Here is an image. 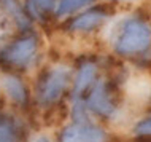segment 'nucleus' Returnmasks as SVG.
Returning a JSON list of instances; mask_svg holds the SVG:
<instances>
[{"instance_id":"12","label":"nucleus","mask_w":151,"mask_h":142,"mask_svg":"<svg viewBox=\"0 0 151 142\" xmlns=\"http://www.w3.org/2000/svg\"><path fill=\"white\" fill-rule=\"evenodd\" d=\"M91 2H92V0H60L56 14H58V16L70 14L75 10H78V8L88 5V3H91Z\"/></svg>"},{"instance_id":"3","label":"nucleus","mask_w":151,"mask_h":142,"mask_svg":"<svg viewBox=\"0 0 151 142\" xmlns=\"http://www.w3.org/2000/svg\"><path fill=\"white\" fill-rule=\"evenodd\" d=\"M37 51V40L34 37H26L8 46L2 54V61L14 67H26L32 61Z\"/></svg>"},{"instance_id":"13","label":"nucleus","mask_w":151,"mask_h":142,"mask_svg":"<svg viewBox=\"0 0 151 142\" xmlns=\"http://www.w3.org/2000/svg\"><path fill=\"white\" fill-rule=\"evenodd\" d=\"M135 133L138 136H146V137H151V115L148 118L142 120L140 123L135 126Z\"/></svg>"},{"instance_id":"10","label":"nucleus","mask_w":151,"mask_h":142,"mask_svg":"<svg viewBox=\"0 0 151 142\" xmlns=\"http://www.w3.org/2000/svg\"><path fill=\"white\" fill-rule=\"evenodd\" d=\"M19 131L13 118L0 113V142H18Z\"/></svg>"},{"instance_id":"4","label":"nucleus","mask_w":151,"mask_h":142,"mask_svg":"<svg viewBox=\"0 0 151 142\" xmlns=\"http://www.w3.org/2000/svg\"><path fill=\"white\" fill-rule=\"evenodd\" d=\"M60 142H107L104 131L88 123H75L67 126Z\"/></svg>"},{"instance_id":"5","label":"nucleus","mask_w":151,"mask_h":142,"mask_svg":"<svg viewBox=\"0 0 151 142\" xmlns=\"http://www.w3.org/2000/svg\"><path fill=\"white\" fill-rule=\"evenodd\" d=\"M88 107L104 117H110L115 112V105L111 102V97H110L107 85L104 82L96 83V86H94L91 96L88 99Z\"/></svg>"},{"instance_id":"2","label":"nucleus","mask_w":151,"mask_h":142,"mask_svg":"<svg viewBox=\"0 0 151 142\" xmlns=\"http://www.w3.org/2000/svg\"><path fill=\"white\" fill-rule=\"evenodd\" d=\"M68 82V72L65 69H52L42 78L38 86V99L42 104H52L62 96Z\"/></svg>"},{"instance_id":"8","label":"nucleus","mask_w":151,"mask_h":142,"mask_svg":"<svg viewBox=\"0 0 151 142\" xmlns=\"http://www.w3.org/2000/svg\"><path fill=\"white\" fill-rule=\"evenodd\" d=\"M2 86L14 102L19 104L26 102V88H24V85L21 83L19 78H16L13 75H5L2 78Z\"/></svg>"},{"instance_id":"9","label":"nucleus","mask_w":151,"mask_h":142,"mask_svg":"<svg viewBox=\"0 0 151 142\" xmlns=\"http://www.w3.org/2000/svg\"><path fill=\"white\" fill-rule=\"evenodd\" d=\"M0 5H2V8L5 10V13L8 16H11L14 19V22L18 24L19 29L26 30L29 27V19L24 14V11L21 10V7L18 5L16 0H0Z\"/></svg>"},{"instance_id":"14","label":"nucleus","mask_w":151,"mask_h":142,"mask_svg":"<svg viewBox=\"0 0 151 142\" xmlns=\"http://www.w3.org/2000/svg\"><path fill=\"white\" fill-rule=\"evenodd\" d=\"M37 142H48V141H46V139H38Z\"/></svg>"},{"instance_id":"6","label":"nucleus","mask_w":151,"mask_h":142,"mask_svg":"<svg viewBox=\"0 0 151 142\" xmlns=\"http://www.w3.org/2000/svg\"><path fill=\"white\" fill-rule=\"evenodd\" d=\"M105 18H107V13L104 10L94 8V10H89L86 13L76 16L70 22V29L72 30H91L94 27L99 26Z\"/></svg>"},{"instance_id":"1","label":"nucleus","mask_w":151,"mask_h":142,"mask_svg":"<svg viewBox=\"0 0 151 142\" xmlns=\"http://www.w3.org/2000/svg\"><path fill=\"white\" fill-rule=\"evenodd\" d=\"M151 42L150 27L140 19H129L124 22L121 34L116 38V51L119 54H135L148 48Z\"/></svg>"},{"instance_id":"11","label":"nucleus","mask_w":151,"mask_h":142,"mask_svg":"<svg viewBox=\"0 0 151 142\" xmlns=\"http://www.w3.org/2000/svg\"><path fill=\"white\" fill-rule=\"evenodd\" d=\"M56 0H27V10L29 14L35 19H43L48 11L54 7Z\"/></svg>"},{"instance_id":"7","label":"nucleus","mask_w":151,"mask_h":142,"mask_svg":"<svg viewBox=\"0 0 151 142\" xmlns=\"http://www.w3.org/2000/svg\"><path fill=\"white\" fill-rule=\"evenodd\" d=\"M94 77H96V66L91 62L83 64L75 78V85H73V99L78 101V97L86 91V88L92 83Z\"/></svg>"}]
</instances>
